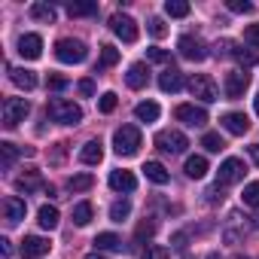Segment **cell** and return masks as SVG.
I'll use <instances>...</instances> for the list:
<instances>
[{
  "label": "cell",
  "mask_w": 259,
  "mask_h": 259,
  "mask_svg": "<svg viewBox=\"0 0 259 259\" xmlns=\"http://www.w3.org/2000/svg\"><path fill=\"white\" fill-rule=\"evenodd\" d=\"M183 85H186V76H183V70H177V67H168V70L159 76V89H162V92H168V95L180 92Z\"/></svg>",
  "instance_id": "14"
},
{
  "label": "cell",
  "mask_w": 259,
  "mask_h": 259,
  "mask_svg": "<svg viewBox=\"0 0 259 259\" xmlns=\"http://www.w3.org/2000/svg\"><path fill=\"white\" fill-rule=\"evenodd\" d=\"M128 213H132V204H128L125 198H119V201L110 204V220H113V223H122Z\"/></svg>",
  "instance_id": "31"
},
{
  "label": "cell",
  "mask_w": 259,
  "mask_h": 259,
  "mask_svg": "<svg viewBox=\"0 0 259 259\" xmlns=\"http://www.w3.org/2000/svg\"><path fill=\"white\" fill-rule=\"evenodd\" d=\"M147 31L156 37V40H162L165 34H168V28H165V22L162 19H150V25H147Z\"/></svg>",
  "instance_id": "41"
},
{
  "label": "cell",
  "mask_w": 259,
  "mask_h": 259,
  "mask_svg": "<svg viewBox=\"0 0 259 259\" xmlns=\"http://www.w3.org/2000/svg\"><path fill=\"white\" fill-rule=\"evenodd\" d=\"M85 55H89V49H85L82 40L64 37V40L55 43V58H58L61 64H79V61H85Z\"/></svg>",
  "instance_id": "4"
},
{
  "label": "cell",
  "mask_w": 259,
  "mask_h": 259,
  "mask_svg": "<svg viewBox=\"0 0 259 259\" xmlns=\"http://www.w3.org/2000/svg\"><path fill=\"white\" fill-rule=\"evenodd\" d=\"M37 186H43L37 174H28V177H19V180H16V189H22V192H28V189H37Z\"/></svg>",
  "instance_id": "39"
},
{
  "label": "cell",
  "mask_w": 259,
  "mask_h": 259,
  "mask_svg": "<svg viewBox=\"0 0 259 259\" xmlns=\"http://www.w3.org/2000/svg\"><path fill=\"white\" fill-rule=\"evenodd\" d=\"M0 250H4V256H10V253H13V247H10V241H7V238L0 241Z\"/></svg>",
  "instance_id": "48"
},
{
  "label": "cell",
  "mask_w": 259,
  "mask_h": 259,
  "mask_svg": "<svg viewBox=\"0 0 259 259\" xmlns=\"http://www.w3.org/2000/svg\"><path fill=\"white\" fill-rule=\"evenodd\" d=\"M49 250H52V241H49V238L28 235V238L22 241V256H25V259H43Z\"/></svg>",
  "instance_id": "12"
},
{
  "label": "cell",
  "mask_w": 259,
  "mask_h": 259,
  "mask_svg": "<svg viewBox=\"0 0 259 259\" xmlns=\"http://www.w3.org/2000/svg\"><path fill=\"white\" fill-rule=\"evenodd\" d=\"M204 174H207V159H204V156H189V159H186V177L201 180Z\"/></svg>",
  "instance_id": "23"
},
{
  "label": "cell",
  "mask_w": 259,
  "mask_h": 259,
  "mask_svg": "<svg viewBox=\"0 0 259 259\" xmlns=\"http://www.w3.org/2000/svg\"><path fill=\"white\" fill-rule=\"evenodd\" d=\"M19 55L28 58V61H37L43 55V37L40 34H25L19 37Z\"/></svg>",
  "instance_id": "13"
},
{
  "label": "cell",
  "mask_w": 259,
  "mask_h": 259,
  "mask_svg": "<svg viewBox=\"0 0 259 259\" xmlns=\"http://www.w3.org/2000/svg\"><path fill=\"white\" fill-rule=\"evenodd\" d=\"M76 89H79V95H85V98H92V95H95V82H92V79H79V85H76Z\"/></svg>",
  "instance_id": "46"
},
{
  "label": "cell",
  "mask_w": 259,
  "mask_h": 259,
  "mask_svg": "<svg viewBox=\"0 0 259 259\" xmlns=\"http://www.w3.org/2000/svg\"><path fill=\"white\" fill-rule=\"evenodd\" d=\"M58 220H61V213H58V207H52V204H43L40 210H37V223H40V229H58Z\"/></svg>",
  "instance_id": "21"
},
{
  "label": "cell",
  "mask_w": 259,
  "mask_h": 259,
  "mask_svg": "<svg viewBox=\"0 0 259 259\" xmlns=\"http://www.w3.org/2000/svg\"><path fill=\"white\" fill-rule=\"evenodd\" d=\"M229 10L232 13H253V4H247V0H229Z\"/></svg>",
  "instance_id": "44"
},
{
  "label": "cell",
  "mask_w": 259,
  "mask_h": 259,
  "mask_svg": "<svg viewBox=\"0 0 259 259\" xmlns=\"http://www.w3.org/2000/svg\"><path fill=\"white\" fill-rule=\"evenodd\" d=\"M119 61V49L116 46H101V67H113Z\"/></svg>",
  "instance_id": "37"
},
{
  "label": "cell",
  "mask_w": 259,
  "mask_h": 259,
  "mask_svg": "<svg viewBox=\"0 0 259 259\" xmlns=\"http://www.w3.org/2000/svg\"><path fill=\"white\" fill-rule=\"evenodd\" d=\"M220 122H223V128H226L229 135H247L250 132V119L244 113H226Z\"/></svg>",
  "instance_id": "17"
},
{
  "label": "cell",
  "mask_w": 259,
  "mask_h": 259,
  "mask_svg": "<svg viewBox=\"0 0 259 259\" xmlns=\"http://www.w3.org/2000/svg\"><path fill=\"white\" fill-rule=\"evenodd\" d=\"M92 220H95V207H92L89 201L73 204V223H76V226H89Z\"/></svg>",
  "instance_id": "26"
},
{
  "label": "cell",
  "mask_w": 259,
  "mask_h": 259,
  "mask_svg": "<svg viewBox=\"0 0 259 259\" xmlns=\"http://www.w3.org/2000/svg\"><path fill=\"white\" fill-rule=\"evenodd\" d=\"M165 13H168L171 19H186V16H189V4H186V0H168V4H165Z\"/></svg>",
  "instance_id": "30"
},
{
  "label": "cell",
  "mask_w": 259,
  "mask_h": 259,
  "mask_svg": "<svg viewBox=\"0 0 259 259\" xmlns=\"http://www.w3.org/2000/svg\"><path fill=\"white\" fill-rule=\"evenodd\" d=\"M49 89H52V92H61V89H67V79H64L61 73H52V76H49Z\"/></svg>",
  "instance_id": "45"
},
{
  "label": "cell",
  "mask_w": 259,
  "mask_h": 259,
  "mask_svg": "<svg viewBox=\"0 0 259 259\" xmlns=\"http://www.w3.org/2000/svg\"><path fill=\"white\" fill-rule=\"evenodd\" d=\"M159 113H162V110H159V104H156V101H141V104L135 107V116H138L141 122H156V119H159Z\"/></svg>",
  "instance_id": "22"
},
{
  "label": "cell",
  "mask_w": 259,
  "mask_h": 259,
  "mask_svg": "<svg viewBox=\"0 0 259 259\" xmlns=\"http://www.w3.org/2000/svg\"><path fill=\"white\" fill-rule=\"evenodd\" d=\"M232 58H235L241 67H253V64H256V55H253V52H247V49H241L238 43L232 46Z\"/></svg>",
  "instance_id": "35"
},
{
  "label": "cell",
  "mask_w": 259,
  "mask_h": 259,
  "mask_svg": "<svg viewBox=\"0 0 259 259\" xmlns=\"http://www.w3.org/2000/svg\"><path fill=\"white\" fill-rule=\"evenodd\" d=\"M104 159V144L101 141H89L82 150H79V162L82 165H98Z\"/></svg>",
  "instance_id": "20"
},
{
  "label": "cell",
  "mask_w": 259,
  "mask_h": 259,
  "mask_svg": "<svg viewBox=\"0 0 259 259\" xmlns=\"http://www.w3.org/2000/svg\"><path fill=\"white\" fill-rule=\"evenodd\" d=\"M253 107H256V116H259V95L253 98Z\"/></svg>",
  "instance_id": "50"
},
{
  "label": "cell",
  "mask_w": 259,
  "mask_h": 259,
  "mask_svg": "<svg viewBox=\"0 0 259 259\" xmlns=\"http://www.w3.org/2000/svg\"><path fill=\"white\" fill-rule=\"evenodd\" d=\"M186 89H189L192 98H198V101H204V104L220 101V89H217V82H213L207 73H192V76L186 79Z\"/></svg>",
  "instance_id": "3"
},
{
  "label": "cell",
  "mask_w": 259,
  "mask_h": 259,
  "mask_svg": "<svg viewBox=\"0 0 259 259\" xmlns=\"http://www.w3.org/2000/svg\"><path fill=\"white\" fill-rule=\"evenodd\" d=\"M31 19L52 25V22H55V7H49V4H34V7H31Z\"/></svg>",
  "instance_id": "29"
},
{
  "label": "cell",
  "mask_w": 259,
  "mask_h": 259,
  "mask_svg": "<svg viewBox=\"0 0 259 259\" xmlns=\"http://www.w3.org/2000/svg\"><path fill=\"white\" fill-rule=\"evenodd\" d=\"M177 49H180V55H183L186 61H204V58H207L204 40H201V37H192V34H183L180 43H177Z\"/></svg>",
  "instance_id": "9"
},
{
  "label": "cell",
  "mask_w": 259,
  "mask_h": 259,
  "mask_svg": "<svg viewBox=\"0 0 259 259\" xmlns=\"http://www.w3.org/2000/svg\"><path fill=\"white\" fill-rule=\"evenodd\" d=\"M250 159L259 165V144H253V147H250Z\"/></svg>",
  "instance_id": "47"
},
{
  "label": "cell",
  "mask_w": 259,
  "mask_h": 259,
  "mask_svg": "<svg viewBox=\"0 0 259 259\" xmlns=\"http://www.w3.org/2000/svg\"><path fill=\"white\" fill-rule=\"evenodd\" d=\"M19 153H34V150H16V144H10V141L0 144V159H4V168H13V162L19 159Z\"/></svg>",
  "instance_id": "28"
},
{
  "label": "cell",
  "mask_w": 259,
  "mask_h": 259,
  "mask_svg": "<svg viewBox=\"0 0 259 259\" xmlns=\"http://www.w3.org/2000/svg\"><path fill=\"white\" fill-rule=\"evenodd\" d=\"M147 58H150V61H159V64H165V61H171V52H165V49H156V46H153V49L147 52Z\"/></svg>",
  "instance_id": "43"
},
{
  "label": "cell",
  "mask_w": 259,
  "mask_h": 259,
  "mask_svg": "<svg viewBox=\"0 0 259 259\" xmlns=\"http://www.w3.org/2000/svg\"><path fill=\"white\" fill-rule=\"evenodd\" d=\"M141 147H144V138H141V128H138V125H122V128H116V135H113V150H116L119 156H135Z\"/></svg>",
  "instance_id": "1"
},
{
  "label": "cell",
  "mask_w": 259,
  "mask_h": 259,
  "mask_svg": "<svg viewBox=\"0 0 259 259\" xmlns=\"http://www.w3.org/2000/svg\"><path fill=\"white\" fill-rule=\"evenodd\" d=\"M201 147H204L207 153H220V150H226V141H223L217 132H207V135L201 138Z\"/></svg>",
  "instance_id": "32"
},
{
  "label": "cell",
  "mask_w": 259,
  "mask_h": 259,
  "mask_svg": "<svg viewBox=\"0 0 259 259\" xmlns=\"http://www.w3.org/2000/svg\"><path fill=\"white\" fill-rule=\"evenodd\" d=\"M135 235H138V241L153 238V235H156V220H144V223L138 226V232H135Z\"/></svg>",
  "instance_id": "40"
},
{
  "label": "cell",
  "mask_w": 259,
  "mask_h": 259,
  "mask_svg": "<svg viewBox=\"0 0 259 259\" xmlns=\"http://www.w3.org/2000/svg\"><path fill=\"white\" fill-rule=\"evenodd\" d=\"M144 174H147V180H153V183H159V186H165V183L171 180V174H168L165 165H159V162H147V165H144Z\"/></svg>",
  "instance_id": "24"
},
{
  "label": "cell",
  "mask_w": 259,
  "mask_h": 259,
  "mask_svg": "<svg viewBox=\"0 0 259 259\" xmlns=\"http://www.w3.org/2000/svg\"><path fill=\"white\" fill-rule=\"evenodd\" d=\"M141 259H171V250L162 247V244H147V250H144Z\"/></svg>",
  "instance_id": "36"
},
{
  "label": "cell",
  "mask_w": 259,
  "mask_h": 259,
  "mask_svg": "<svg viewBox=\"0 0 259 259\" xmlns=\"http://www.w3.org/2000/svg\"><path fill=\"white\" fill-rule=\"evenodd\" d=\"M25 198H19V195H10V198H4V217H7V223L10 226H16V223H22L25 220Z\"/></svg>",
  "instance_id": "15"
},
{
  "label": "cell",
  "mask_w": 259,
  "mask_h": 259,
  "mask_svg": "<svg viewBox=\"0 0 259 259\" xmlns=\"http://www.w3.org/2000/svg\"><path fill=\"white\" fill-rule=\"evenodd\" d=\"M253 226H256V229H259V210H256V217H253Z\"/></svg>",
  "instance_id": "51"
},
{
  "label": "cell",
  "mask_w": 259,
  "mask_h": 259,
  "mask_svg": "<svg viewBox=\"0 0 259 259\" xmlns=\"http://www.w3.org/2000/svg\"><path fill=\"white\" fill-rule=\"evenodd\" d=\"M116 104H119L116 92H104V95H101V101H98V110H101V113H113V110H116Z\"/></svg>",
  "instance_id": "38"
},
{
  "label": "cell",
  "mask_w": 259,
  "mask_h": 259,
  "mask_svg": "<svg viewBox=\"0 0 259 259\" xmlns=\"http://www.w3.org/2000/svg\"><path fill=\"white\" fill-rule=\"evenodd\" d=\"M247 85H250V76L244 70H229L226 73V82H223V92H226L229 101H238V98H244Z\"/></svg>",
  "instance_id": "11"
},
{
  "label": "cell",
  "mask_w": 259,
  "mask_h": 259,
  "mask_svg": "<svg viewBox=\"0 0 259 259\" xmlns=\"http://www.w3.org/2000/svg\"><path fill=\"white\" fill-rule=\"evenodd\" d=\"M92 244H95V250H98V253H101V250H122V238H119V235H113V232H101Z\"/></svg>",
  "instance_id": "25"
},
{
  "label": "cell",
  "mask_w": 259,
  "mask_h": 259,
  "mask_svg": "<svg viewBox=\"0 0 259 259\" xmlns=\"http://www.w3.org/2000/svg\"><path fill=\"white\" fill-rule=\"evenodd\" d=\"M110 31L122 40V43H135L138 40V22L132 19V16H122V13H116L113 19H110Z\"/></svg>",
  "instance_id": "7"
},
{
  "label": "cell",
  "mask_w": 259,
  "mask_h": 259,
  "mask_svg": "<svg viewBox=\"0 0 259 259\" xmlns=\"http://www.w3.org/2000/svg\"><path fill=\"white\" fill-rule=\"evenodd\" d=\"M95 186V177L92 174H73L70 180H67V189L70 192H89Z\"/></svg>",
  "instance_id": "27"
},
{
  "label": "cell",
  "mask_w": 259,
  "mask_h": 259,
  "mask_svg": "<svg viewBox=\"0 0 259 259\" xmlns=\"http://www.w3.org/2000/svg\"><path fill=\"white\" fill-rule=\"evenodd\" d=\"M82 259H107V256H104V253H98V250H95V253H89V256H82Z\"/></svg>",
  "instance_id": "49"
},
{
  "label": "cell",
  "mask_w": 259,
  "mask_h": 259,
  "mask_svg": "<svg viewBox=\"0 0 259 259\" xmlns=\"http://www.w3.org/2000/svg\"><path fill=\"white\" fill-rule=\"evenodd\" d=\"M156 147H159L162 153L180 156V153H186L189 141H186V135H183V132H177V128H165V132H159V135H156Z\"/></svg>",
  "instance_id": "5"
},
{
  "label": "cell",
  "mask_w": 259,
  "mask_h": 259,
  "mask_svg": "<svg viewBox=\"0 0 259 259\" xmlns=\"http://www.w3.org/2000/svg\"><path fill=\"white\" fill-rule=\"evenodd\" d=\"M67 13L76 19V16H95L98 13V4L95 0H89V4H67Z\"/></svg>",
  "instance_id": "34"
},
{
  "label": "cell",
  "mask_w": 259,
  "mask_h": 259,
  "mask_svg": "<svg viewBox=\"0 0 259 259\" xmlns=\"http://www.w3.org/2000/svg\"><path fill=\"white\" fill-rule=\"evenodd\" d=\"M49 119L52 122H61V125H76L82 122V107L73 104V101H64V98H52L49 107H46Z\"/></svg>",
  "instance_id": "2"
},
{
  "label": "cell",
  "mask_w": 259,
  "mask_h": 259,
  "mask_svg": "<svg viewBox=\"0 0 259 259\" xmlns=\"http://www.w3.org/2000/svg\"><path fill=\"white\" fill-rule=\"evenodd\" d=\"M244 43H250L253 49H259V25H250L244 31Z\"/></svg>",
  "instance_id": "42"
},
{
  "label": "cell",
  "mask_w": 259,
  "mask_h": 259,
  "mask_svg": "<svg viewBox=\"0 0 259 259\" xmlns=\"http://www.w3.org/2000/svg\"><path fill=\"white\" fill-rule=\"evenodd\" d=\"M110 189H116V192H135L138 189V177L132 171H110Z\"/></svg>",
  "instance_id": "16"
},
{
  "label": "cell",
  "mask_w": 259,
  "mask_h": 259,
  "mask_svg": "<svg viewBox=\"0 0 259 259\" xmlns=\"http://www.w3.org/2000/svg\"><path fill=\"white\" fill-rule=\"evenodd\" d=\"M147 79H150V67H147L144 61L132 64V67H128V73H125L128 89H144V85H147Z\"/></svg>",
  "instance_id": "18"
},
{
  "label": "cell",
  "mask_w": 259,
  "mask_h": 259,
  "mask_svg": "<svg viewBox=\"0 0 259 259\" xmlns=\"http://www.w3.org/2000/svg\"><path fill=\"white\" fill-rule=\"evenodd\" d=\"M244 174H247V165L241 159H226L217 171V186H232V183L244 180Z\"/></svg>",
  "instance_id": "8"
},
{
  "label": "cell",
  "mask_w": 259,
  "mask_h": 259,
  "mask_svg": "<svg viewBox=\"0 0 259 259\" xmlns=\"http://www.w3.org/2000/svg\"><path fill=\"white\" fill-rule=\"evenodd\" d=\"M31 113V104L25 98H7L4 101V125L16 128L19 122H25V116Z\"/></svg>",
  "instance_id": "6"
},
{
  "label": "cell",
  "mask_w": 259,
  "mask_h": 259,
  "mask_svg": "<svg viewBox=\"0 0 259 259\" xmlns=\"http://www.w3.org/2000/svg\"><path fill=\"white\" fill-rule=\"evenodd\" d=\"M241 201H244V204H250V207H259V180H253V183H247V186H244Z\"/></svg>",
  "instance_id": "33"
},
{
  "label": "cell",
  "mask_w": 259,
  "mask_h": 259,
  "mask_svg": "<svg viewBox=\"0 0 259 259\" xmlns=\"http://www.w3.org/2000/svg\"><path fill=\"white\" fill-rule=\"evenodd\" d=\"M174 116H177V122H183V125H189V128L207 125V110L198 107V104H180V107L174 110Z\"/></svg>",
  "instance_id": "10"
},
{
  "label": "cell",
  "mask_w": 259,
  "mask_h": 259,
  "mask_svg": "<svg viewBox=\"0 0 259 259\" xmlns=\"http://www.w3.org/2000/svg\"><path fill=\"white\" fill-rule=\"evenodd\" d=\"M10 79H13L19 89H25V92L37 89V73H34V70H25V67H10Z\"/></svg>",
  "instance_id": "19"
}]
</instances>
